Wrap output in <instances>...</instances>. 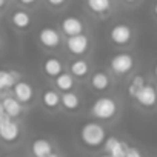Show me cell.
<instances>
[{
    "label": "cell",
    "mask_w": 157,
    "mask_h": 157,
    "mask_svg": "<svg viewBox=\"0 0 157 157\" xmlns=\"http://www.w3.org/2000/svg\"><path fill=\"white\" fill-rule=\"evenodd\" d=\"M16 83L17 82H16V77H14L13 72H10L6 69L0 71V90H2V91H6L10 88H14Z\"/></svg>",
    "instance_id": "obj_18"
},
{
    "label": "cell",
    "mask_w": 157,
    "mask_h": 157,
    "mask_svg": "<svg viewBox=\"0 0 157 157\" xmlns=\"http://www.w3.org/2000/svg\"><path fill=\"white\" fill-rule=\"evenodd\" d=\"M126 2H129V3H131V2H136V0H126Z\"/></svg>",
    "instance_id": "obj_32"
},
{
    "label": "cell",
    "mask_w": 157,
    "mask_h": 157,
    "mask_svg": "<svg viewBox=\"0 0 157 157\" xmlns=\"http://www.w3.org/2000/svg\"><path fill=\"white\" fill-rule=\"evenodd\" d=\"M136 100H137L142 106H145V108L154 106V105L157 103V91H155V88L151 86V85H145V86L139 91V94L136 96Z\"/></svg>",
    "instance_id": "obj_8"
},
{
    "label": "cell",
    "mask_w": 157,
    "mask_h": 157,
    "mask_svg": "<svg viewBox=\"0 0 157 157\" xmlns=\"http://www.w3.org/2000/svg\"><path fill=\"white\" fill-rule=\"evenodd\" d=\"M5 3H6V0H0V5L2 6H5Z\"/></svg>",
    "instance_id": "obj_29"
},
{
    "label": "cell",
    "mask_w": 157,
    "mask_h": 157,
    "mask_svg": "<svg viewBox=\"0 0 157 157\" xmlns=\"http://www.w3.org/2000/svg\"><path fill=\"white\" fill-rule=\"evenodd\" d=\"M109 37H111V42L114 45L123 46V45L129 43V40L132 39V29L125 23H119V25H114L111 28Z\"/></svg>",
    "instance_id": "obj_5"
},
{
    "label": "cell",
    "mask_w": 157,
    "mask_h": 157,
    "mask_svg": "<svg viewBox=\"0 0 157 157\" xmlns=\"http://www.w3.org/2000/svg\"><path fill=\"white\" fill-rule=\"evenodd\" d=\"M62 31L69 37V36H77L83 33V23L80 19H77L74 16H68L62 20Z\"/></svg>",
    "instance_id": "obj_9"
},
{
    "label": "cell",
    "mask_w": 157,
    "mask_h": 157,
    "mask_svg": "<svg viewBox=\"0 0 157 157\" xmlns=\"http://www.w3.org/2000/svg\"><path fill=\"white\" fill-rule=\"evenodd\" d=\"M145 85H146V82H145V77H143V75H136V77H132V80H131V83H129V86H128L129 96L136 99V96L139 94V91H140Z\"/></svg>",
    "instance_id": "obj_22"
},
{
    "label": "cell",
    "mask_w": 157,
    "mask_h": 157,
    "mask_svg": "<svg viewBox=\"0 0 157 157\" xmlns=\"http://www.w3.org/2000/svg\"><path fill=\"white\" fill-rule=\"evenodd\" d=\"M42 103H43L46 108L54 109V108H57V106L62 103V97H60L54 90H46V91H43V94H42Z\"/></svg>",
    "instance_id": "obj_14"
},
{
    "label": "cell",
    "mask_w": 157,
    "mask_h": 157,
    "mask_svg": "<svg viewBox=\"0 0 157 157\" xmlns=\"http://www.w3.org/2000/svg\"><path fill=\"white\" fill-rule=\"evenodd\" d=\"M90 46V40L85 34H77V36H69L66 40V48L69 52L75 54V56H82L88 51Z\"/></svg>",
    "instance_id": "obj_6"
},
{
    "label": "cell",
    "mask_w": 157,
    "mask_h": 157,
    "mask_svg": "<svg viewBox=\"0 0 157 157\" xmlns=\"http://www.w3.org/2000/svg\"><path fill=\"white\" fill-rule=\"evenodd\" d=\"M119 145H120V140H119L117 137H108V139L105 140V151L111 154Z\"/></svg>",
    "instance_id": "obj_23"
},
{
    "label": "cell",
    "mask_w": 157,
    "mask_h": 157,
    "mask_svg": "<svg viewBox=\"0 0 157 157\" xmlns=\"http://www.w3.org/2000/svg\"><path fill=\"white\" fill-rule=\"evenodd\" d=\"M31 151L36 157H46L48 154L52 152V145L46 139H37L31 145Z\"/></svg>",
    "instance_id": "obj_12"
},
{
    "label": "cell",
    "mask_w": 157,
    "mask_h": 157,
    "mask_svg": "<svg viewBox=\"0 0 157 157\" xmlns=\"http://www.w3.org/2000/svg\"><path fill=\"white\" fill-rule=\"evenodd\" d=\"M109 65H111V69H113L116 74L123 75V74L129 72V71L134 68V59H132V56L128 54V52H119V54H116V56L111 59Z\"/></svg>",
    "instance_id": "obj_4"
},
{
    "label": "cell",
    "mask_w": 157,
    "mask_h": 157,
    "mask_svg": "<svg viewBox=\"0 0 157 157\" xmlns=\"http://www.w3.org/2000/svg\"><path fill=\"white\" fill-rule=\"evenodd\" d=\"M20 3H23V5H31V3H34L36 0H19Z\"/></svg>",
    "instance_id": "obj_26"
},
{
    "label": "cell",
    "mask_w": 157,
    "mask_h": 157,
    "mask_svg": "<svg viewBox=\"0 0 157 157\" xmlns=\"http://www.w3.org/2000/svg\"><path fill=\"white\" fill-rule=\"evenodd\" d=\"M91 85L97 91H103L109 86V77L105 72H96L91 77Z\"/></svg>",
    "instance_id": "obj_17"
},
{
    "label": "cell",
    "mask_w": 157,
    "mask_h": 157,
    "mask_svg": "<svg viewBox=\"0 0 157 157\" xmlns=\"http://www.w3.org/2000/svg\"><path fill=\"white\" fill-rule=\"evenodd\" d=\"M62 105H63V108L74 111V109L78 108V105H80V99H78V96L75 93L65 91V94L62 96Z\"/></svg>",
    "instance_id": "obj_16"
},
{
    "label": "cell",
    "mask_w": 157,
    "mask_h": 157,
    "mask_svg": "<svg viewBox=\"0 0 157 157\" xmlns=\"http://www.w3.org/2000/svg\"><path fill=\"white\" fill-rule=\"evenodd\" d=\"M154 14L157 16V2H155V5H154Z\"/></svg>",
    "instance_id": "obj_28"
},
{
    "label": "cell",
    "mask_w": 157,
    "mask_h": 157,
    "mask_svg": "<svg viewBox=\"0 0 157 157\" xmlns=\"http://www.w3.org/2000/svg\"><path fill=\"white\" fill-rule=\"evenodd\" d=\"M154 72H155V77H157V65H155V68H154Z\"/></svg>",
    "instance_id": "obj_31"
},
{
    "label": "cell",
    "mask_w": 157,
    "mask_h": 157,
    "mask_svg": "<svg viewBox=\"0 0 157 157\" xmlns=\"http://www.w3.org/2000/svg\"><path fill=\"white\" fill-rule=\"evenodd\" d=\"M46 157H59V155H57V154H54V152H51V154H48Z\"/></svg>",
    "instance_id": "obj_27"
},
{
    "label": "cell",
    "mask_w": 157,
    "mask_h": 157,
    "mask_svg": "<svg viewBox=\"0 0 157 157\" xmlns=\"http://www.w3.org/2000/svg\"><path fill=\"white\" fill-rule=\"evenodd\" d=\"M126 157H142V152H140L137 148L128 146V149H126Z\"/></svg>",
    "instance_id": "obj_24"
},
{
    "label": "cell",
    "mask_w": 157,
    "mask_h": 157,
    "mask_svg": "<svg viewBox=\"0 0 157 157\" xmlns=\"http://www.w3.org/2000/svg\"><path fill=\"white\" fill-rule=\"evenodd\" d=\"M56 86L60 91H71L74 86V78L71 74H60L56 77Z\"/></svg>",
    "instance_id": "obj_19"
},
{
    "label": "cell",
    "mask_w": 157,
    "mask_h": 157,
    "mask_svg": "<svg viewBox=\"0 0 157 157\" xmlns=\"http://www.w3.org/2000/svg\"><path fill=\"white\" fill-rule=\"evenodd\" d=\"M43 71L49 77H57L62 74V63L56 57H48L43 63Z\"/></svg>",
    "instance_id": "obj_13"
},
{
    "label": "cell",
    "mask_w": 157,
    "mask_h": 157,
    "mask_svg": "<svg viewBox=\"0 0 157 157\" xmlns=\"http://www.w3.org/2000/svg\"><path fill=\"white\" fill-rule=\"evenodd\" d=\"M100 157H111V154H105V155H100Z\"/></svg>",
    "instance_id": "obj_30"
},
{
    "label": "cell",
    "mask_w": 157,
    "mask_h": 157,
    "mask_svg": "<svg viewBox=\"0 0 157 157\" xmlns=\"http://www.w3.org/2000/svg\"><path fill=\"white\" fill-rule=\"evenodd\" d=\"M46 2H48L51 6H54V8H59V6L65 5V2H66V0H46Z\"/></svg>",
    "instance_id": "obj_25"
},
{
    "label": "cell",
    "mask_w": 157,
    "mask_h": 157,
    "mask_svg": "<svg viewBox=\"0 0 157 157\" xmlns=\"http://www.w3.org/2000/svg\"><path fill=\"white\" fill-rule=\"evenodd\" d=\"M88 71H90V66H88V63H86L85 60H82V59L71 63V72H72V75H75V77H85V75L88 74Z\"/></svg>",
    "instance_id": "obj_21"
},
{
    "label": "cell",
    "mask_w": 157,
    "mask_h": 157,
    "mask_svg": "<svg viewBox=\"0 0 157 157\" xmlns=\"http://www.w3.org/2000/svg\"><path fill=\"white\" fill-rule=\"evenodd\" d=\"M0 134H2V139L5 142H16L20 136L19 125L13 122V117L2 111H0Z\"/></svg>",
    "instance_id": "obj_3"
},
{
    "label": "cell",
    "mask_w": 157,
    "mask_h": 157,
    "mask_svg": "<svg viewBox=\"0 0 157 157\" xmlns=\"http://www.w3.org/2000/svg\"><path fill=\"white\" fill-rule=\"evenodd\" d=\"M0 111L6 113L10 117H17L22 114V102L17 97H3L0 103Z\"/></svg>",
    "instance_id": "obj_10"
},
{
    "label": "cell",
    "mask_w": 157,
    "mask_h": 157,
    "mask_svg": "<svg viewBox=\"0 0 157 157\" xmlns=\"http://www.w3.org/2000/svg\"><path fill=\"white\" fill-rule=\"evenodd\" d=\"M11 20H13V25L19 29H26L31 25V16L26 11H16L13 14Z\"/></svg>",
    "instance_id": "obj_15"
},
{
    "label": "cell",
    "mask_w": 157,
    "mask_h": 157,
    "mask_svg": "<svg viewBox=\"0 0 157 157\" xmlns=\"http://www.w3.org/2000/svg\"><path fill=\"white\" fill-rule=\"evenodd\" d=\"M155 91H157V88H155Z\"/></svg>",
    "instance_id": "obj_33"
},
{
    "label": "cell",
    "mask_w": 157,
    "mask_h": 157,
    "mask_svg": "<svg viewBox=\"0 0 157 157\" xmlns=\"http://www.w3.org/2000/svg\"><path fill=\"white\" fill-rule=\"evenodd\" d=\"M116 113H117V103L111 97H99L91 106V114L99 120L113 119Z\"/></svg>",
    "instance_id": "obj_2"
},
{
    "label": "cell",
    "mask_w": 157,
    "mask_h": 157,
    "mask_svg": "<svg viewBox=\"0 0 157 157\" xmlns=\"http://www.w3.org/2000/svg\"><path fill=\"white\" fill-rule=\"evenodd\" d=\"M86 3H88V8L97 14L106 13L111 8V0H86Z\"/></svg>",
    "instance_id": "obj_20"
},
{
    "label": "cell",
    "mask_w": 157,
    "mask_h": 157,
    "mask_svg": "<svg viewBox=\"0 0 157 157\" xmlns=\"http://www.w3.org/2000/svg\"><path fill=\"white\" fill-rule=\"evenodd\" d=\"M80 139L82 142L90 146V148H97L106 140V132L105 128L96 122H88L82 126L80 129Z\"/></svg>",
    "instance_id": "obj_1"
},
{
    "label": "cell",
    "mask_w": 157,
    "mask_h": 157,
    "mask_svg": "<svg viewBox=\"0 0 157 157\" xmlns=\"http://www.w3.org/2000/svg\"><path fill=\"white\" fill-rule=\"evenodd\" d=\"M13 90H14V97H17L22 103H28L34 97V90L28 82H23V80L17 82Z\"/></svg>",
    "instance_id": "obj_11"
},
{
    "label": "cell",
    "mask_w": 157,
    "mask_h": 157,
    "mask_svg": "<svg viewBox=\"0 0 157 157\" xmlns=\"http://www.w3.org/2000/svg\"><path fill=\"white\" fill-rule=\"evenodd\" d=\"M39 42L45 46V48H49V49H54L60 45L62 39H60V34L57 29L51 28V26H45L40 29L39 33Z\"/></svg>",
    "instance_id": "obj_7"
}]
</instances>
